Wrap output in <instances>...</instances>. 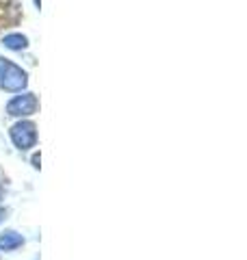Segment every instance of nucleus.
Segmentation results:
<instances>
[{"instance_id": "f03ea898", "label": "nucleus", "mask_w": 247, "mask_h": 260, "mask_svg": "<svg viewBox=\"0 0 247 260\" xmlns=\"http://www.w3.org/2000/svg\"><path fill=\"white\" fill-rule=\"evenodd\" d=\"M9 137H11L13 145L20 152H26L30 148H35V143H37V126H35V121L22 119V121H18V124H13L11 130H9Z\"/></svg>"}, {"instance_id": "f257e3e1", "label": "nucleus", "mask_w": 247, "mask_h": 260, "mask_svg": "<svg viewBox=\"0 0 247 260\" xmlns=\"http://www.w3.org/2000/svg\"><path fill=\"white\" fill-rule=\"evenodd\" d=\"M28 85V74L24 72L20 65H15L13 61L0 56V89L5 91H22Z\"/></svg>"}, {"instance_id": "20e7f679", "label": "nucleus", "mask_w": 247, "mask_h": 260, "mask_svg": "<svg viewBox=\"0 0 247 260\" xmlns=\"http://www.w3.org/2000/svg\"><path fill=\"white\" fill-rule=\"evenodd\" d=\"M24 245V237L15 230H5L0 234V251H13Z\"/></svg>"}, {"instance_id": "39448f33", "label": "nucleus", "mask_w": 247, "mask_h": 260, "mask_svg": "<svg viewBox=\"0 0 247 260\" xmlns=\"http://www.w3.org/2000/svg\"><path fill=\"white\" fill-rule=\"evenodd\" d=\"M3 46L9 48V50H26L28 48V37L22 35V32H11V35H5Z\"/></svg>"}, {"instance_id": "6e6552de", "label": "nucleus", "mask_w": 247, "mask_h": 260, "mask_svg": "<svg viewBox=\"0 0 247 260\" xmlns=\"http://www.w3.org/2000/svg\"><path fill=\"white\" fill-rule=\"evenodd\" d=\"M0 200H3V191H0Z\"/></svg>"}, {"instance_id": "7ed1b4c3", "label": "nucleus", "mask_w": 247, "mask_h": 260, "mask_svg": "<svg viewBox=\"0 0 247 260\" xmlns=\"http://www.w3.org/2000/svg\"><path fill=\"white\" fill-rule=\"evenodd\" d=\"M39 109V100L35 93H22V95H15L7 104V113L11 117H28V115H35Z\"/></svg>"}, {"instance_id": "423d86ee", "label": "nucleus", "mask_w": 247, "mask_h": 260, "mask_svg": "<svg viewBox=\"0 0 247 260\" xmlns=\"http://www.w3.org/2000/svg\"><path fill=\"white\" fill-rule=\"evenodd\" d=\"M39 154H35V156H33V167H35V169H39Z\"/></svg>"}, {"instance_id": "0eeeda50", "label": "nucleus", "mask_w": 247, "mask_h": 260, "mask_svg": "<svg viewBox=\"0 0 247 260\" xmlns=\"http://www.w3.org/2000/svg\"><path fill=\"white\" fill-rule=\"evenodd\" d=\"M5 215H7V210H5V208H0V221L5 219Z\"/></svg>"}]
</instances>
